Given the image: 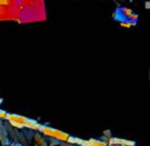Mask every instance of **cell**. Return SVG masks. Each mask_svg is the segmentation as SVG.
<instances>
[{
  "label": "cell",
  "instance_id": "6da1fadb",
  "mask_svg": "<svg viewBox=\"0 0 150 146\" xmlns=\"http://www.w3.org/2000/svg\"><path fill=\"white\" fill-rule=\"evenodd\" d=\"M39 131L43 135H47V137H49L52 139H55L57 141H61V142L68 141V139L70 137L69 134H67L64 132H61V131H59L56 128H53V127H49V126H45V125H41L40 128H39Z\"/></svg>",
  "mask_w": 150,
  "mask_h": 146
},
{
  "label": "cell",
  "instance_id": "7a4b0ae2",
  "mask_svg": "<svg viewBox=\"0 0 150 146\" xmlns=\"http://www.w3.org/2000/svg\"><path fill=\"white\" fill-rule=\"evenodd\" d=\"M6 119L11 123L12 126H14L16 128L26 127V124L28 121V118L22 117V116H19V114H7L6 116Z\"/></svg>",
  "mask_w": 150,
  "mask_h": 146
},
{
  "label": "cell",
  "instance_id": "3957f363",
  "mask_svg": "<svg viewBox=\"0 0 150 146\" xmlns=\"http://www.w3.org/2000/svg\"><path fill=\"white\" fill-rule=\"evenodd\" d=\"M34 140H35V146H48L46 139L42 135L38 134V133L34 134Z\"/></svg>",
  "mask_w": 150,
  "mask_h": 146
},
{
  "label": "cell",
  "instance_id": "277c9868",
  "mask_svg": "<svg viewBox=\"0 0 150 146\" xmlns=\"http://www.w3.org/2000/svg\"><path fill=\"white\" fill-rule=\"evenodd\" d=\"M120 25H121V27H123V28H130V27H132L135 23H132V22H130V21H128V20H122V21H120Z\"/></svg>",
  "mask_w": 150,
  "mask_h": 146
},
{
  "label": "cell",
  "instance_id": "5b68a950",
  "mask_svg": "<svg viewBox=\"0 0 150 146\" xmlns=\"http://www.w3.org/2000/svg\"><path fill=\"white\" fill-rule=\"evenodd\" d=\"M14 0H0V6H7L11 2H13Z\"/></svg>",
  "mask_w": 150,
  "mask_h": 146
},
{
  "label": "cell",
  "instance_id": "8992f818",
  "mask_svg": "<svg viewBox=\"0 0 150 146\" xmlns=\"http://www.w3.org/2000/svg\"><path fill=\"white\" fill-rule=\"evenodd\" d=\"M60 146H74V145H73V144H70V142H67V141H66V142H61V144H60Z\"/></svg>",
  "mask_w": 150,
  "mask_h": 146
},
{
  "label": "cell",
  "instance_id": "52a82bcc",
  "mask_svg": "<svg viewBox=\"0 0 150 146\" xmlns=\"http://www.w3.org/2000/svg\"><path fill=\"white\" fill-rule=\"evenodd\" d=\"M149 78H150V71H149Z\"/></svg>",
  "mask_w": 150,
  "mask_h": 146
}]
</instances>
